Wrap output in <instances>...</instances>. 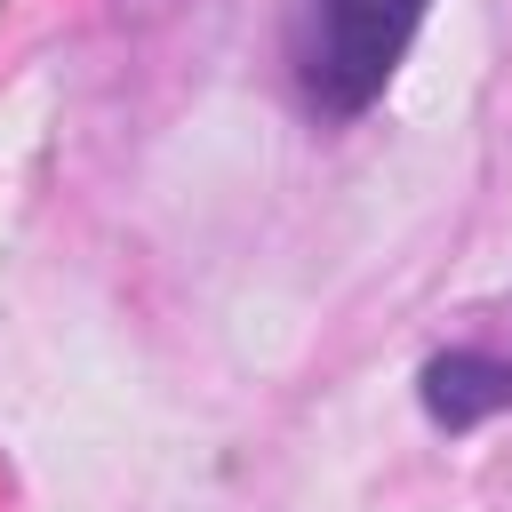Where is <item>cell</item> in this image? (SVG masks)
<instances>
[{
  "instance_id": "2",
  "label": "cell",
  "mask_w": 512,
  "mask_h": 512,
  "mask_svg": "<svg viewBox=\"0 0 512 512\" xmlns=\"http://www.w3.org/2000/svg\"><path fill=\"white\" fill-rule=\"evenodd\" d=\"M424 408H432V424L464 432V424L512 408V368L480 360V352H440V360H424Z\"/></svg>"
},
{
  "instance_id": "1",
  "label": "cell",
  "mask_w": 512,
  "mask_h": 512,
  "mask_svg": "<svg viewBox=\"0 0 512 512\" xmlns=\"http://www.w3.org/2000/svg\"><path fill=\"white\" fill-rule=\"evenodd\" d=\"M416 16H424V0H304L296 8V80H304V96L328 104V112H360L392 80Z\"/></svg>"
}]
</instances>
